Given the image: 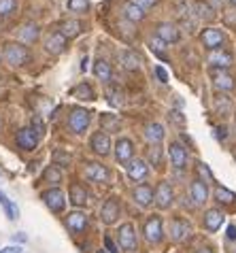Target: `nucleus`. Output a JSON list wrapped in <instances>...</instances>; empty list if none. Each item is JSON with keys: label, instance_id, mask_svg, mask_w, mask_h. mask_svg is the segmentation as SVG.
<instances>
[{"label": "nucleus", "instance_id": "1", "mask_svg": "<svg viewBox=\"0 0 236 253\" xmlns=\"http://www.w3.org/2000/svg\"><path fill=\"white\" fill-rule=\"evenodd\" d=\"M4 60L13 66H22L30 60V51L22 43H4Z\"/></svg>", "mask_w": 236, "mask_h": 253}, {"label": "nucleus", "instance_id": "2", "mask_svg": "<svg viewBox=\"0 0 236 253\" xmlns=\"http://www.w3.org/2000/svg\"><path fill=\"white\" fill-rule=\"evenodd\" d=\"M143 232H145V238H147L149 243L157 245V243L164 238V223H162V217H159V215H151L149 219L145 221Z\"/></svg>", "mask_w": 236, "mask_h": 253}, {"label": "nucleus", "instance_id": "3", "mask_svg": "<svg viewBox=\"0 0 236 253\" xmlns=\"http://www.w3.org/2000/svg\"><path fill=\"white\" fill-rule=\"evenodd\" d=\"M154 202L157 205V209H170L172 202H175V192H172V187L168 181H159L156 192H154Z\"/></svg>", "mask_w": 236, "mask_h": 253}, {"label": "nucleus", "instance_id": "4", "mask_svg": "<svg viewBox=\"0 0 236 253\" xmlns=\"http://www.w3.org/2000/svg\"><path fill=\"white\" fill-rule=\"evenodd\" d=\"M168 232H170V238L175 243H183L190 238L192 234V223L181 219V217H175V219H170V226H168Z\"/></svg>", "mask_w": 236, "mask_h": 253}, {"label": "nucleus", "instance_id": "5", "mask_svg": "<svg viewBox=\"0 0 236 253\" xmlns=\"http://www.w3.org/2000/svg\"><path fill=\"white\" fill-rule=\"evenodd\" d=\"M89 119H92V115H89L87 109H73L71 117H68V126H71L75 134H83L89 126Z\"/></svg>", "mask_w": 236, "mask_h": 253}, {"label": "nucleus", "instance_id": "6", "mask_svg": "<svg viewBox=\"0 0 236 253\" xmlns=\"http://www.w3.org/2000/svg\"><path fill=\"white\" fill-rule=\"evenodd\" d=\"M40 198H43V202L53 211V213H62V211H64V207H66L64 192H62V189H58V187L43 192V194H40Z\"/></svg>", "mask_w": 236, "mask_h": 253}, {"label": "nucleus", "instance_id": "7", "mask_svg": "<svg viewBox=\"0 0 236 253\" xmlns=\"http://www.w3.org/2000/svg\"><path fill=\"white\" fill-rule=\"evenodd\" d=\"M117 238H119V247L123 251H128V253L136 251V232L132 223H123L119 232H117Z\"/></svg>", "mask_w": 236, "mask_h": 253}, {"label": "nucleus", "instance_id": "8", "mask_svg": "<svg viewBox=\"0 0 236 253\" xmlns=\"http://www.w3.org/2000/svg\"><path fill=\"white\" fill-rule=\"evenodd\" d=\"M200 41H202V45L206 49L217 51V49H221V45L226 43V34L221 30H217V28H206V30L200 34Z\"/></svg>", "mask_w": 236, "mask_h": 253}, {"label": "nucleus", "instance_id": "9", "mask_svg": "<svg viewBox=\"0 0 236 253\" xmlns=\"http://www.w3.org/2000/svg\"><path fill=\"white\" fill-rule=\"evenodd\" d=\"M119 213H121V207H119V200L115 198H109L105 205H102L100 209V219L107 223V226H113V223L119 219Z\"/></svg>", "mask_w": 236, "mask_h": 253}, {"label": "nucleus", "instance_id": "10", "mask_svg": "<svg viewBox=\"0 0 236 253\" xmlns=\"http://www.w3.org/2000/svg\"><path fill=\"white\" fill-rule=\"evenodd\" d=\"M190 198L196 207H202L206 200H209V185H206L204 179H194L190 185Z\"/></svg>", "mask_w": 236, "mask_h": 253}, {"label": "nucleus", "instance_id": "11", "mask_svg": "<svg viewBox=\"0 0 236 253\" xmlns=\"http://www.w3.org/2000/svg\"><path fill=\"white\" fill-rule=\"evenodd\" d=\"M85 177L94 183H109L111 181V170L107 166L98 164V162H89L85 166Z\"/></svg>", "mask_w": 236, "mask_h": 253}, {"label": "nucleus", "instance_id": "12", "mask_svg": "<svg viewBox=\"0 0 236 253\" xmlns=\"http://www.w3.org/2000/svg\"><path fill=\"white\" fill-rule=\"evenodd\" d=\"M134 156V145H132V140L130 138H119L115 143V160L119 162V164H123V166H128Z\"/></svg>", "mask_w": 236, "mask_h": 253}, {"label": "nucleus", "instance_id": "13", "mask_svg": "<svg viewBox=\"0 0 236 253\" xmlns=\"http://www.w3.org/2000/svg\"><path fill=\"white\" fill-rule=\"evenodd\" d=\"M132 198H134V202H136L138 207L147 209V207L154 205V187L147 185V183L136 185V187H134V192H132Z\"/></svg>", "mask_w": 236, "mask_h": 253}, {"label": "nucleus", "instance_id": "14", "mask_svg": "<svg viewBox=\"0 0 236 253\" xmlns=\"http://www.w3.org/2000/svg\"><path fill=\"white\" fill-rule=\"evenodd\" d=\"M89 147H92V151L96 153V156H109L111 153V138L107 132H96V134L92 136V140H89Z\"/></svg>", "mask_w": 236, "mask_h": 253}, {"label": "nucleus", "instance_id": "15", "mask_svg": "<svg viewBox=\"0 0 236 253\" xmlns=\"http://www.w3.org/2000/svg\"><path fill=\"white\" fill-rule=\"evenodd\" d=\"M168 156H170V164L177 168V170H183L187 166V151L181 143H170L168 147Z\"/></svg>", "mask_w": 236, "mask_h": 253}, {"label": "nucleus", "instance_id": "16", "mask_svg": "<svg viewBox=\"0 0 236 253\" xmlns=\"http://www.w3.org/2000/svg\"><path fill=\"white\" fill-rule=\"evenodd\" d=\"M156 34H157V39L164 41L166 45H168V43H177V41L181 39V32H179V28L175 24H166V22L164 24H157Z\"/></svg>", "mask_w": 236, "mask_h": 253}, {"label": "nucleus", "instance_id": "17", "mask_svg": "<svg viewBox=\"0 0 236 253\" xmlns=\"http://www.w3.org/2000/svg\"><path fill=\"white\" fill-rule=\"evenodd\" d=\"M66 226L71 232H75V234H81V232L87 228V215L83 213V211H73V213H68V217H66Z\"/></svg>", "mask_w": 236, "mask_h": 253}, {"label": "nucleus", "instance_id": "18", "mask_svg": "<svg viewBox=\"0 0 236 253\" xmlns=\"http://www.w3.org/2000/svg\"><path fill=\"white\" fill-rule=\"evenodd\" d=\"M126 170L132 181H143V179H147V174H149V166L145 160H132L126 166Z\"/></svg>", "mask_w": 236, "mask_h": 253}, {"label": "nucleus", "instance_id": "19", "mask_svg": "<svg viewBox=\"0 0 236 253\" xmlns=\"http://www.w3.org/2000/svg\"><path fill=\"white\" fill-rule=\"evenodd\" d=\"M17 145L22 147L24 151H32L34 147L39 145V134L32 128H24L17 132Z\"/></svg>", "mask_w": 236, "mask_h": 253}, {"label": "nucleus", "instance_id": "20", "mask_svg": "<svg viewBox=\"0 0 236 253\" xmlns=\"http://www.w3.org/2000/svg\"><path fill=\"white\" fill-rule=\"evenodd\" d=\"M224 219H226V215L221 213L219 209H209L204 213V228L209 232H217L221 226H224Z\"/></svg>", "mask_w": 236, "mask_h": 253}, {"label": "nucleus", "instance_id": "21", "mask_svg": "<svg viewBox=\"0 0 236 253\" xmlns=\"http://www.w3.org/2000/svg\"><path fill=\"white\" fill-rule=\"evenodd\" d=\"M213 85L217 89H221V92H232L234 79H232V75L226 73V70H215L213 73Z\"/></svg>", "mask_w": 236, "mask_h": 253}, {"label": "nucleus", "instance_id": "22", "mask_svg": "<svg viewBox=\"0 0 236 253\" xmlns=\"http://www.w3.org/2000/svg\"><path fill=\"white\" fill-rule=\"evenodd\" d=\"M45 49H47L49 53H53V55L62 53V51L66 49V37H62L60 32L49 34V37H47V41H45Z\"/></svg>", "mask_w": 236, "mask_h": 253}, {"label": "nucleus", "instance_id": "23", "mask_svg": "<svg viewBox=\"0 0 236 253\" xmlns=\"http://www.w3.org/2000/svg\"><path fill=\"white\" fill-rule=\"evenodd\" d=\"M209 64L215 66V68H219V70H224L228 66H232V55L228 51H221V49H217V51H213L209 55Z\"/></svg>", "mask_w": 236, "mask_h": 253}, {"label": "nucleus", "instance_id": "24", "mask_svg": "<svg viewBox=\"0 0 236 253\" xmlns=\"http://www.w3.org/2000/svg\"><path fill=\"white\" fill-rule=\"evenodd\" d=\"M164 126L162 124H149L147 128H145V138L149 140L151 145H159L164 140Z\"/></svg>", "mask_w": 236, "mask_h": 253}, {"label": "nucleus", "instance_id": "25", "mask_svg": "<svg viewBox=\"0 0 236 253\" xmlns=\"http://www.w3.org/2000/svg\"><path fill=\"white\" fill-rule=\"evenodd\" d=\"M94 75L98 77L100 81L109 83L111 79H113V68H111V64L105 62V60H96L94 62Z\"/></svg>", "mask_w": 236, "mask_h": 253}, {"label": "nucleus", "instance_id": "26", "mask_svg": "<svg viewBox=\"0 0 236 253\" xmlns=\"http://www.w3.org/2000/svg\"><path fill=\"white\" fill-rule=\"evenodd\" d=\"M71 202L75 207H85L87 205V192L81 183H73L71 185Z\"/></svg>", "mask_w": 236, "mask_h": 253}, {"label": "nucleus", "instance_id": "27", "mask_svg": "<svg viewBox=\"0 0 236 253\" xmlns=\"http://www.w3.org/2000/svg\"><path fill=\"white\" fill-rule=\"evenodd\" d=\"M60 34L66 39H73L77 37V34H81V22H77V19H68V22H62L60 24Z\"/></svg>", "mask_w": 236, "mask_h": 253}, {"label": "nucleus", "instance_id": "28", "mask_svg": "<svg viewBox=\"0 0 236 253\" xmlns=\"http://www.w3.org/2000/svg\"><path fill=\"white\" fill-rule=\"evenodd\" d=\"M123 17H126L128 22H141L145 17V11L134 2H126L123 4Z\"/></svg>", "mask_w": 236, "mask_h": 253}, {"label": "nucleus", "instance_id": "29", "mask_svg": "<svg viewBox=\"0 0 236 253\" xmlns=\"http://www.w3.org/2000/svg\"><path fill=\"white\" fill-rule=\"evenodd\" d=\"M119 60H121V66L128 68V70H136L138 66H141V58H138L134 51H130V49L119 53Z\"/></svg>", "mask_w": 236, "mask_h": 253}, {"label": "nucleus", "instance_id": "30", "mask_svg": "<svg viewBox=\"0 0 236 253\" xmlns=\"http://www.w3.org/2000/svg\"><path fill=\"white\" fill-rule=\"evenodd\" d=\"M215 200H217L219 205H230V202L236 200V194L230 192V189H226L224 185H217L215 187Z\"/></svg>", "mask_w": 236, "mask_h": 253}, {"label": "nucleus", "instance_id": "31", "mask_svg": "<svg viewBox=\"0 0 236 253\" xmlns=\"http://www.w3.org/2000/svg\"><path fill=\"white\" fill-rule=\"evenodd\" d=\"M107 100H109L111 107H121L123 104V92L117 85H111V87H107Z\"/></svg>", "mask_w": 236, "mask_h": 253}, {"label": "nucleus", "instance_id": "32", "mask_svg": "<svg viewBox=\"0 0 236 253\" xmlns=\"http://www.w3.org/2000/svg\"><path fill=\"white\" fill-rule=\"evenodd\" d=\"M100 124H102V130H107V132H117V130H119V117L113 115V113H105V115H102Z\"/></svg>", "mask_w": 236, "mask_h": 253}, {"label": "nucleus", "instance_id": "33", "mask_svg": "<svg viewBox=\"0 0 236 253\" xmlns=\"http://www.w3.org/2000/svg\"><path fill=\"white\" fill-rule=\"evenodd\" d=\"M39 26L37 24H26L22 28V32H19V37H22V41H26V43H34V41L39 39Z\"/></svg>", "mask_w": 236, "mask_h": 253}, {"label": "nucleus", "instance_id": "34", "mask_svg": "<svg viewBox=\"0 0 236 253\" xmlns=\"http://www.w3.org/2000/svg\"><path fill=\"white\" fill-rule=\"evenodd\" d=\"M0 205H2V209H4V213H6V217L13 221V219H17V215H19V211H17V207L13 205V202L6 198V196L0 192Z\"/></svg>", "mask_w": 236, "mask_h": 253}, {"label": "nucleus", "instance_id": "35", "mask_svg": "<svg viewBox=\"0 0 236 253\" xmlns=\"http://www.w3.org/2000/svg\"><path fill=\"white\" fill-rule=\"evenodd\" d=\"M73 96H77V98H81V100H94V89L87 85V83H79L77 87L73 89Z\"/></svg>", "mask_w": 236, "mask_h": 253}, {"label": "nucleus", "instance_id": "36", "mask_svg": "<svg viewBox=\"0 0 236 253\" xmlns=\"http://www.w3.org/2000/svg\"><path fill=\"white\" fill-rule=\"evenodd\" d=\"M66 9L71 13H87L89 11V0H68Z\"/></svg>", "mask_w": 236, "mask_h": 253}, {"label": "nucleus", "instance_id": "37", "mask_svg": "<svg viewBox=\"0 0 236 253\" xmlns=\"http://www.w3.org/2000/svg\"><path fill=\"white\" fill-rule=\"evenodd\" d=\"M166 47H168V45H166L164 41H159L157 37L149 41V49L157 55V58H164V60H166Z\"/></svg>", "mask_w": 236, "mask_h": 253}, {"label": "nucleus", "instance_id": "38", "mask_svg": "<svg viewBox=\"0 0 236 253\" xmlns=\"http://www.w3.org/2000/svg\"><path fill=\"white\" fill-rule=\"evenodd\" d=\"M45 181L47 183H53V185H58L60 181H62V172H60V168H55V166H49L45 170Z\"/></svg>", "mask_w": 236, "mask_h": 253}, {"label": "nucleus", "instance_id": "39", "mask_svg": "<svg viewBox=\"0 0 236 253\" xmlns=\"http://www.w3.org/2000/svg\"><path fill=\"white\" fill-rule=\"evenodd\" d=\"M149 164H154V166H159L162 164V147H157V145H151L149 147Z\"/></svg>", "mask_w": 236, "mask_h": 253}, {"label": "nucleus", "instance_id": "40", "mask_svg": "<svg viewBox=\"0 0 236 253\" xmlns=\"http://www.w3.org/2000/svg\"><path fill=\"white\" fill-rule=\"evenodd\" d=\"M17 11V0H0V15H11Z\"/></svg>", "mask_w": 236, "mask_h": 253}, {"label": "nucleus", "instance_id": "41", "mask_svg": "<svg viewBox=\"0 0 236 253\" xmlns=\"http://www.w3.org/2000/svg\"><path fill=\"white\" fill-rule=\"evenodd\" d=\"M196 9H198V15L202 17V19H213L215 17V13L209 4H204V2H196Z\"/></svg>", "mask_w": 236, "mask_h": 253}, {"label": "nucleus", "instance_id": "42", "mask_svg": "<svg viewBox=\"0 0 236 253\" xmlns=\"http://www.w3.org/2000/svg\"><path fill=\"white\" fill-rule=\"evenodd\" d=\"M215 107H217V111L221 115H226V113H230V100H228L226 96H221V98H217V100H215Z\"/></svg>", "mask_w": 236, "mask_h": 253}, {"label": "nucleus", "instance_id": "43", "mask_svg": "<svg viewBox=\"0 0 236 253\" xmlns=\"http://www.w3.org/2000/svg\"><path fill=\"white\" fill-rule=\"evenodd\" d=\"M198 170H200V174H202L206 181H213V172L209 170V166H206L204 162H198Z\"/></svg>", "mask_w": 236, "mask_h": 253}, {"label": "nucleus", "instance_id": "44", "mask_svg": "<svg viewBox=\"0 0 236 253\" xmlns=\"http://www.w3.org/2000/svg\"><path fill=\"white\" fill-rule=\"evenodd\" d=\"M53 158H55V164H60V166H66L68 162H71V158L64 156L62 151H55V153H53Z\"/></svg>", "mask_w": 236, "mask_h": 253}, {"label": "nucleus", "instance_id": "45", "mask_svg": "<svg viewBox=\"0 0 236 253\" xmlns=\"http://www.w3.org/2000/svg\"><path fill=\"white\" fill-rule=\"evenodd\" d=\"M105 247H107V253H119V249H117V245L113 243L111 236H105Z\"/></svg>", "mask_w": 236, "mask_h": 253}, {"label": "nucleus", "instance_id": "46", "mask_svg": "<svg viewBox=\"0 0 236 253\" xmlns=\"http://www.w3.org/2000/svg\"><path fill=\"white\" fill-rule=\"evenodd\" d=\"M134 4H138L145 11V9H151V6H156L157 0H134Z\"/></svg>", "mask_w": 236, "mask_h": 253}, {"label": "nucleus", "instance_id": "47", "mask_svg": "<svg viewBox=\"0 0 236 253\" xmlns=\"http://www.w3.org/2000/svg\"><path fill=\"white\" fill-rule=\"evenodd\" d=\"M156 75H157V79L162 81V83L168 81V73H166V70H164L162 66H156Z\"/></svg>", "mask_w": 236, "mask_h": 253}, {"label": "nucleus", "instance_id": "48", "mask_svg": "<svg viewBox=\"0 0 236 253\" xmlns=\"http://www.w3.org/2000/svg\"><path fill=\"white\" fill-rule=\"evenodd\" d=\"M226 236H228V241H236V226H228V232H226Z\"/></svg>", "mask_w": 236, "mask_h": 253}, {"label": "nucleus", "instance_id": "49", "mask_svg": "<svg viewBox=\"0 0 236 253\" xmlns=\"http://www.w3.org/2000/svg\"><path fill=\"white\" fill-rule=\"evenodd\" d=\"M0 253H26L22 247H4V249H0Z\"/></svg>", "mask_w": 236, "mask_h": 253}, {"label": "nucleus", "instance_id": "50", "mask_svg": "<svg viewBox=\"0 0 236 253\" xmlns=\"http://www.w3.org/2000/svg\"><path fill=\"white\" fill-rule=\"evenodd\" d=\"M217 138H219V140L226 138V128H217Z\"/></svg>", "mask_w": 236, "mask_h": 253}, {"label": "nucleus", "instance_id": "51", "mask_svg": "<svg viewBox=\"0 0 236 253\" xmlns=\"http://www.w3.org/2000/svg\"><path fill=\"white\" fill-rule=\"evenodd\" d=\"M196 253H213V249H209V247H202V249H198Z\"/></svg>", "mask_w": 236, "mask_h": 253}, {"label": "nucleus", "instance_id": "52", "mask_svg": "<svg viewBox=\"0 0 236 253\" xmlns=\"http://www.w3.org/2000/svg\"><path fill=\"white\" fill-rule=\"evenodd\" d=\"M230 2H232V4H234V6H236V0H230Z\"/></svg>", "mask_w": 236, "mask_h": 253}, {"label": "nucleus", "instance_id": "53", "mask_svg": "<svg viewBox=\"0 0 236 253\" xmlns=\"http://www.w3.org/2000/svg\"><path fill=\"white\" fill-rule=\"evenodd\" d=\"M98 253H107V251H98Z\"/></svg>", "mask_w": 236, "mask_h": 253}]
</instances>
